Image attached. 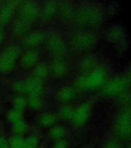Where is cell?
<instances>
[{"label":"cell","instance_id":"obj_1","mask_svg":"<svg viewBox=\"0 0 131 148\" xmlns=\"http://www.w3.org/2000/svg\"><path fill=\"white\" fill-rule=\"evenodd\" d=\"M131 92V62L123 71L113 75L102 88L106 97L117 99Z\"/></svg>","mask_w":131,"mask_h":148},{"label":"cell","instance_id":"obj_2","mask_svg":"<svg viewBox=\"0 0 131 148\" xmlns=\"http://www.w3.org/2000/svg\"><path fill=\"white\" fill-rule=\"evenodd\" d=\"M113 74L108 65L99 64L92 71L80 76L76 79V86L81 90H94L103 88Z\"/></svg>","mask_w":131,"mask_h":148},{"label":"cell","instance_id":"obj_3","mask_svg":"<svg viewBox=\"0 0 131 148\" xmlns=\"http://www.w3.org/2000/svg\"><path fill=\"white\" fill-rule=\"evenodd\" d=\"M113 136L122 143H131V103L118 106L113 122Z\"/></svg>","mask_w":131,"mask_h":148},{"label":"cell","instance_id":"obj_4","mask_svg":"<svg viewBox=\"0 0 131 148\" xmlns=\"http://www.w3.org/2000/svg\"><path fill=\"white\" fill-rule=\"evenodd\" d=\"M104 18V12L101 6L90 4L81 8L77 15V20L81 25L93 29L100 25Z\"/></svg>","mask_w":131,"mask_h":148},{"label":"cell","instance_id":"obj_5","mask_svg":"<svg viewBox=\"0 0 131 148\" xmlns=\"http://www.w3.org/2000/svg\"><path fill=\"white\" fill-rule=\"evenodd\" d=\"M106 39L113 43L118 52L122 53L128 47V35L122 25L119 24L112 25L106 32Z\"/></svg>","mask_w":131,"mask_h":148},{"label":"cell","instance_id":"obj_6","mask_svg":"<svg viewBox=\"0 0 131 148\" xmlns=\"http://www.w3.org/2000/svg\"><path fill=\"white\" fill-rule=\"evenodd\" d=\"M97 42V36L90 31H81L72 38V46L76 50L86 52L95 47Z\"/></svg>","mask_w":131,"mask_h":148},{"label":"cell","instance_id":"obj_7","mask_svg":"<svg viewBox=\"0 0 131 148\" xmlns=\"http://www.w3.org/2000/svg\"><path fill=\"white\" fill-rule=\"evenodd\" d=\"M19 56V50L16 46H10L5 50L0 59V69L9 72L13 69L17 59Z\"/></svg>","mask_w":131,"mask_h":148},{"label":"cell","instance_id":"obj_8","mask_svg":"<svg viewBox=\"0 0 131 148\" xmlns=\"http://www.w3.org/2000/svg\"><path fill=\"white\" fill-rule=\"evenodd\" d=\"M91 113V106L88 103H83L80 104L74 111L73 116V122L76 127H80L85 123L88 120Z\"/></svg>","mask_w":131,"mask_h":148},{"label":"cell","instance_id":"obj_9","mask_svg":"<svg viewBox=\"0 0 131 148\" xmlns=\"http://www.w3.org/2000/svg\"><path fill=\"white\" fill-rule=\"evenodd\" d=\"M48 46L53 53L56 56L64 55L67 52V46L62 37L57 33L52 34L49 38Z\"/></svg>","mask_w":131,"mask_h":148},{"label":"cell","instance_id":"obj_10","mask_svg":"<svg viewBox=\"0 0 131 148\" xmlns=\"http://www.w3.org/2000/svg\"><path fill=\"white\" fill-rule=\"evenodd\" d=\"M25 84L27 88V92L29 93L30 96L41 97L44 92V86L40 79L35 77H30L25 81Z\"/></svg>","mask_w":131,"mask_h":148},{"label":"cell","instance_id":"obj_11","mask_svg":"<svg viewBox=\"0 0 131 148\" xmlns=\"http://www.w3.org/2000/svg\"><path fill=\"white\" fill-rule=\"evenodd\" d=\"M39 5L33 2H27L23 5L22 14L25 21L34 20L39 15Z\"/></svg>","mask_w":131,"mask_h":148},{"label":"cell","instance_id":"obj_12","mask_svg":"<svg viewBox=\"0 0 131 148\" xmlns=\"http://www.w3.org/2000/svg\"><path fill=\"white\" fill-rule=\"evenodd\" d=\"M99 65V60L96 56L92 55L86 56V57L83 58L80 62V69L82 73L86 74L94 69Z\"/></svg>","mask_w":131,"mask_h":148},{"label":"cell","instance_id":"obj_13","mask_svg":"<svg viewBox=\"0 0 131 148\" xmlns=\"http://www.w3.org/2000/svg\"><path fill=\"white\" fill-rule=\"evenodd\" d=\"M16 6V2H8L0 8V23H6L11 19Z\"/></svg>","mask_w":131,"mask_h":148},{"label":"cell","instance_id":"obj_14","mask_svg":"<svg viewBox=\"0 0 131 148\" xmlns=\"http://www.w3.org/2000/svg\"><path fill=\"white\" fill-rule=\"evenodd\" d=\"M39 53L35 50H29L21 59V65L23 68L29 69L36 64L39 60Z\"/></svg>","mask_w":131,"mask_h":148},{"label":"cell","instance_id":"obj_15","mask_svg":"<svg viewBox=\"0 0 131 148\" xmlns=\"http://www.w3.org/2000/svg\"><path fill=\"white\" fill-rule=\"evenodd\" d=\"M52 73L56 77H62L67 73L68 66L67 62L62 59H56L53 62L51 66Z\"/></svg>","mask_w":131,"mask_h":148},{"label":"cell","instance_id":"obj_16","mask_svg":"<svg viewBox=\"0 0 131 148\" xmlns=\"http://www.w3.org/2000/svg\"><path fill=\"white\" fill-rule=\"evenodd\" d=\"M43 33L41 32L36 31V32H32V33L26 36L24 39L23 43L25 46H29V47H33V46H36L39 45L43 41Z\"/></svg>","mask_w":131,"mask_h":148},{"label":"cell","instance_id":"obj_17","mask_svg":"<svg viewBox=\"0 0 131 148\" xmlns=\"http://www.w3.org/2000/svg\"><path fill=\"white\" fill-rule=\"evenodd\" d=\"M48 67L46 64L39 63L35 67L34 70H33V75H34L33 77L41 80L43 79L46 78V76L48 75Z\"/></svg>","mask_w":131,"mask_h":148},{"label":"cell","instance_id":"obj_18","mask_svg":"<svg viewBox=\"0 0 131 148\" xmlns=\"http://www.w3.org/2000/svg\"><path fill=\"white\" fill-rule=\"evenodd\" d=\"M57 10V4L54 2H46L43 7V17L46 18H50L56 13Z\"/></svg>","mask_w":131,"mask_h":148},{"label":"cell","instance_id":"obj_19","mask_svg":"<svg viewBox=\"0 0 131 148\" xmlns=\"http://www.w3.org/2000/svg\"><path fill=\"white\" fill-rule=\"evenodd\" d=\"M75 96V91L73 88L64 87L61 89L58 92V98L62 101L70 100Z\"/></svg>","mask_w":131,"mask_h":148},{"label":"cell","instance_id":"obj_20","mask_svg":"<svg viewBox=\"0 0 131 148\" xmlns=\"http://www.w3.org/2000/svg\"><path fill=\"white\" fill-rule=\"evenodd\" d=\"M29 29V25L28 22L25 20L18 21L15 24L13 27L14 33L17 36H22L24 35Z\"/></svg>","mask_w":131,"mask_h":148},{"label":"cell","instance_id":"obj_21","mask_svg":"<svg viewBox=\"0 0 131 148\" xmlns=\"http://www.w3.org/2000/svg\"><path fill=\"white\" fill-rule=\"evenodd\" d=\"M56 116L53 113H44L40 117V123L44 127H49L55 123Z\"/></svg>","mask_w":131,"mask_h":148},{"label":"cell","instance_id":"obj_22","mask_svg":"<svg viewBox=\"0 0 131 148\" xmlns=\"http://www.w3.org/2000/svg\"><path fill=\"white\" fill-rule=\"evenodd\" d=\"M104 148H123V143L113 135L105 141Z\"/></svg>","mask_w":131,"mask_h":148},{"label":"cell","instance_id":"obj_23","mask_svg":"<svg viewBox=\"0 0 131 148\" xmlns=\"http://www.w3.org/2000/svg\"><path fill=\"white\" fill-rule=\"evenodd\" d=\"M28 125L27 123L23 121V120L19 121V122L14 123L13 125V130L18 136L23 135L27 132Z\"/></svg>","mask_w":131,"mask_h":148},{"label":"cell","instance_id":"obj_24","mask_svg":"<svg viewBox=\"0 0 131 148\" xmlns=\"http://www.w3.org/2000/svg\"><path fill=\"white\" fill-rule=\"evenodd\" d=\"M74 111L75 109L70 106H63L60 109V116L65 120H72L73 116Z\"/></svg>","mask_w":131,"mask_h":148},{"label":"cell","instance_id":"obj_25","mask_svg":"<svg viewBox=\"0 0 131 148\" xmlns=\"http://www.w3.org/2000/svg\"><path fill=\"white\" fill-rule=\"evenodd\" d=\"M24 139L19 136H13L9 141L10 148H24Z\"/></svg>","mask_w":131,"mask_h":148},{"label":"cell","instance_id":"obj_26","mask_svg":"<svg viewBox=\"0 0 131 148\" xmlns=\"http://www.w3.org/2000/svg\"><path fill=\"white\" fill-rule=\"evenodd\" d=\"M7 116H8V119L9 120V121L12 123H16L22 120V113H21V111L17 110L16 109L9 111V113H8Z\"/></svg>","mask_w":131,"mask_h":148},{"label":"cell","instance_id":"obj_27","mask_svg":"<svg viewBox=\"0 0 131 148\" xmlns=\"http://www.w3.org/2000/svg\"><path fill=\"white\" fill-rule=\"evenodd\" d=\"M51 136L54 139H61L65 135V130L63 127L56 126L51 130Z\"/></svg>","mask_w":131,"mask_h":148},{"label":"cell","instance_id":"obj_28","mask_svg":"<svg viewBox=\"0 0 131 148\" xmlns=\"http://www.w3.org/2000/svg\"><path fill=\"white\" fill-rule=\"evenodd\" d=\"M39 140L36 136H30L24 140V148H36Z\"/></svg>","mask_w":131,"mask_h":148},{"label":"cell","instance_id":"obj_29","mask_svg":"<svg viewBox=\"0 0 131 148\" xmlns=\"http://www.w3.org/2000/svg\"><path fill=\"white\" fill-rule=\"evenodd\" d=\"M14 106H15V109L17 110L21 111L25 107V105H26V100L24 97H17L15 99L13 102Z\"/></svg>","mask_w":131,"mask_h":148},{"label":"cell","instance_id":"obj_30","mask_svg":"<svg viewBox=\"0 0 131 148\" xmlns=\"http://www.w3.org/2000/svg\"><path fill=\"white\" fill-rule=\"evenodd\" d=\"M29 103L30 106L33 109H39L42 105L41 97L30 96L29 99Z\"/></svg>","mask_w":131,"mask_h":148},{"label":"cell","instance_id":"obj_31","mask_svg":"<svg viewBox=\"0 0 131 148\" xmlns=\"http://www.w3.org/2000/svg\"><path fill=\"white\" fill-rule=\"evenodd\" d=\"M60 12L64 17H69L73 15V7L69 4H63L62 6L60 7Z\"/></svg>","mask_w":131,"mask_h":148},{"label":"cell","instance_id":"obj_32","mask_svg":"<svg viewBox=\"0 0 131 148\" xmlns=\"http://www.w3.org/2000/svg\"><path fill=\"white\" fill-rule=\"evenodd\" d=\"M14 89L19 92L21 93H25L27 92V88L25 82H17L14 84Z\"/></svg>","mask_w":131,"mask_h":148},{"label":"cell","instance_id":"obj_33","mask_svg":"<svg viewBox=\"0 0 131 148\" xmlns=\"http://www.w3.org/2000/svg\"><path fill=\"white\" fill-rule=\"evenodd\" d=\"M0 148H10L9 141L4 136H0Z\"/></svg>","mask_w":131,"mask_h":148},{"label":"cell","instance_id":"obj_34","mask_svg":"<svg viewBox=\"0 0 131 148\" xmlns=\"http://www.w3.org/2000/svg\"><path fill=\"white\" fill-rule=\"evenodd\" d=\"M67 144L66 141L64 140H60L59 142L56 143L54 146V148H67Z\"/></svg>","mask_w":131,"mask_h":148},{"label":"cell","instance_id":"obj_35","mask_svg":"<svg viewBox=\"0 0 131 148\" xmlns=\"http://www.w3.org/2000/svg\"><path fill=\"white\" fill-rule=\"evenodd\" d=\"M2 31H1V29H0V40L2 39Z\"/></svg>","mask_w":131,"mask_h":148}]
</instances>
